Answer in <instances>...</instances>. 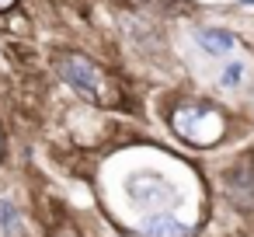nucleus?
<instances>
[{
    "label": "nucleus",
    "mask_w": 254,
    "mask_h": 237,
    "mask_svg": "<svg viewBox=\"0 0 254 237\" xmlns=\"http://www.w3.org/2000/svg\"><path fill=\"white\" fill-rule=\"evenodd\" d=\"M171 126H174L178 136H185V140L195 143V147H209V143H216V140L223 136V119H219V112L198 108V105L178 108L174 119H171Z\"/></svg>",
    "instance_id": "f257e3e1"
},
{
    "label": "nucleus",
    "mask_w": 254,
    "mask_h": 237,
    "mask_svg": "<svg viewBox=\"0 0 254 237\" xmlns=\"http://www.w3.org/2000/svg\"><path fill=\"white\" fill-rule=\"evenodd\" d=\"M60 74H63V80L70 84V87H77L80 94H87V98H94V101H108V84H105V77H101V70L91 63V60H84V56H66V60H60Z\"/></svg>",
    "instance_id": "f03ea898"
},
{
    "label": "nucleus",
    "mask_w": 254,
    "mask_h": 237,
    "mask_svg": "<svg viewBox=\"0 0 254 237\" xmlns=\"http://www.w3.org/2000/svg\"><path fill=\"white\" fill-rule=\"evenodd\" d=\"M191 230L174 220V216H150L143 227H139V237H188Z\"/></svg>",
    "instance_id": "7ed1b4c3"
},
{
    "label": "nucleus",
    "mask_w": 254,
    "mask_h": 237,
    "mask_svg": "<svg viewBox=\"0 0 254 237\" xmlns=\"http://www.w3.org/2000/svg\"><path fill=\"white\" fill-rule=\"evenodd\" d=\"M195 39H198V46H202L205 53H212V56H230V49L237 46V39H233L230 32H223V28H202Z\"/></svg>",
    "instance_id": "20e7f679"
},
{
    "label": "nucleus",
    "mask_w": 254,
    "mask_h": 237,
    "mask_svg": "<svg viewBox=\"0 0 254 237\" xmlns=\"http://www.w3.org/2000/svg\"><path fill=\"white\" fill-rule=\"evenodd\" d=\"M240 80H244V63H240V60L226 63V70L219 74V84H223V87H240Z\"/></svg>",
    "instance_id": "39448f33"
},
{
    "label": "nucleus",
    "mask_w": 254,
    "mask_h": 237,
    "mask_svg": "<svg viewBox=\"0 0 254 237\" xmlns=\"http://www.w3.org/2000/svg\"><path fill=\"white\" fill-rule=\"evenodd\" d=\"M0 220H4V223H14V209H11L7 202H0Z\"/></svg>",
    "instance_id": "423d86ee"
},
{
    "label": "nucleus",
    "mask_w": 254,
    "mask_h": 237,
    "mask_svg": "<svg viewBox=\"0 0 254 237\" xmlns=\"http://www.w3.org/2000/svg\"><path fill=\"white\" fill-rule=\"evenodd\" d=\"M14 4V0H0V11H4V7H11Z\"/></svg>",
    "instance_id": "0eeeda50"
},
{
    "label": "nucleus",
    "mask_w": 254,
    "mask_h": 237,
    "mask_svg": "<svg viewBox=\"0 0 254 237\" xmlns=\"http://www.w3.org/2000/svg\"><path fill=\"white\" fill-rule=\"evenodd\" d=\"M244 4H251V7H254V0H244Z\"/></svg>",
    "instance_id": "6e6552de"
}]
</instances>
